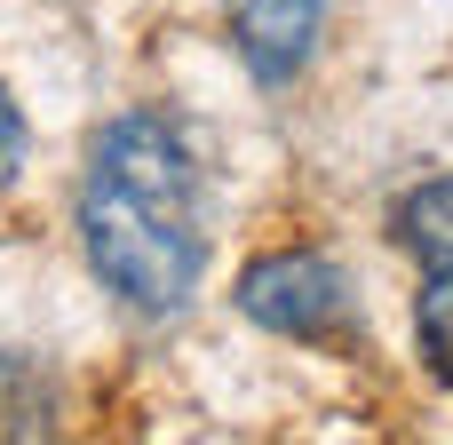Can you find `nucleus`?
Returning <instances> with one entry per match:
<instances>
[{
	"instance_id": "f257e3e1",
	"label": "nucleus",
	"mask_w": 453,
	"mask_h": 445,
	"mask_svg": "<svg viewBox=\"0 0 453 445\" xmlns=\"http://www.w3.org/2000/svg\"><path fill=\"white\" fill-rule=\"evenodd\" d=\"M80 239H88L96 279L143 318H167L191 303L199 263H207L199 167L159 111H127L96 135L88 183H80Z\"/></svg>"
},
{
	"instance_id": "f03ea898",
	"label": "nucleus",
	"mask_w": 453,
	"mask_h": 445,
	"mask_svg": "<svg viewBox=\"0 0 453 445\" xmlns=\"http://www.w3.org/2000/svg\"><path fill=\"white\" fill-rule=\"evenodd\" d=\"M239 311L263 326V334H287V342H326L350 326V287L326 255H263L247 279H239Z\"/></svg>"
},
{
	"instance_id": "7ed1b4c3",
	"label": "nucleus",
	"mask_w": 453,
	"mask_h": 445,
	"mask_svg": "<svg viewBox=\"0 0 453 445\" xmlns=\"http://www.w3.org/2000/svg\"><path fill=\"white\" fill-rule=\"evenodd\" d=\"M231 40L255 80H295L319 40V0H231Z\"/></svg>"
},
{
	"instance_id": "20e7f679",
	"label": "nucleus",
	"mask_w": 453,
	"mask_h": 445,
	"mask_svg": "<svg viewBox=\"0 0 453 445\" xmlns=\"http://www.w3.org/2000/svg\"><path fill=\"white\" fill-rule=\"evenodd\" d=\"M398 239H406V255H422V271H453V175H446V183L406 191V207H398Z\"/></svg>"
},
{
	"instance_id": "39448f33",
	"label": "nucleus",
	"mask_w": 453,
	"mask_h": 445,
	"mask_svg": "<svg viewBox=\"0 0 453 445\" xmlns=\"http://www.w3.org/2000/svg\"><path fill=\"white\" fill-rule=\"evenodd\" d=\"M414 334H422L430 374L453 382V271H430V287H422V303H414Z\"/></svg>"
},
{
	"instance_id": "423d86ee",
	"label": "nucleus",
	"mask_w": 453,
	"mask_h": 445,
	"mask_svg": "<svg viewBox=\"0 0 453 445\" xmlns=\"http://www.w3.org/2000/svg\"><path fill=\"white\" fill-rule=\"evenodd\" d=\"M16 159H24V119H16V104L0 96V191L16 183Z\"/></svg>"
}]
</instances>
